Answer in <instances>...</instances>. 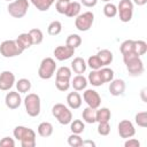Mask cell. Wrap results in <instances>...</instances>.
<instances>
[{"label": "cell", "instance_id": "7a4b0ae2", "mask_svg": "<svg viewBox=\"0 0 147 147\" xmlns=\"http://www.w3.org/2000/svg\"><path fill=\"white\" fill-rule=\"evenodd\" d=\"M14 137L20 140L22 147H34L36 146V132L22 125H18L14 129Z\"/></svg>", "mask_w": 147, "mask_h": 147}, {"label": "cell", "instance_id": "ffe728a7", "mask_svg": "<svg viewBox=\"0 0 147 147\" xmlns=\"http://www.w3.org/2000/svg\"><path fill=\"white\" fill-rule=\"evenodd\" d=\"M110 117H111V113L110 110L107 108V107H99L95 111V121L98 123H101V122H109L110 121Z\"/></svg>", "mask_w": 147, "mask_h": 147}, {"label": "cell", "instance_id": "d6986e66", "mask_svg": "<svg viewBox=\"0 0 147 147\" xmlns=\"http://www.w3.org/2000/svg\"><path fill=\"white\" fill-rule=\"evenodd\" d=\"M88 82H87V78H85L83 75H77L74 77L72 82H71V86L74 87L75 91L79 92V91H83L86 88Z\"/></svg>", "mask_w": 147, "mask_h": 147}, {"label": "cell", "instance_id": "f1b7e54d", "mask_svg": "<svg viewBox=\"0 0 147 147\" xmlns=\"http://www.w3.org/2000/svg\"><path fill=\"white\" fill-rule=\"evenodd\" d=\"M99 72H100V76H101L103 83H110L114 79V71H113V69H110L108 67L100 68Z\"/></svg>", "mask_w": 147, "mask_h": 147}, {"label": "cell", "instance_id": "ee69618b", "mask_svg": "<svg viewBox=\"0 0 147 147\" xmlns=\"http://www.w3.org/2000/svg\"><path fill=\"white\" fill-rule=\"evenodd\" d=\"M124 146L125 147H139L140 146V142L138 139H134V138H127L126 141L124 142Z\"/></svg>", "mask_w": 147, "mask_h": 147}, {"label": "cell", "instance_id": "b9f144b4", "mask_svg": "<svg viewBox=\"0 0 147 147\" xmlns=\"http://www.w3.org/2000/svg\"><path fill=\"white\" fill-rule=\"evenodd\" d=\"M70 2V1H69ZM69 2H65V1H60V0H57L56 1V3H55V9H56V11L59 13V14H65V10H67V8H68V3Z\"/></svg>", "mask_w": 147, "mask_h": 147}, {"label": "cell", "instance_id": "83f0119b", "mask_svg": "<svg viewBox=\"0 0 147 147\" xmlns=\"http://www.w3.org/2000/svg\"><path fill=\"white\" fill-rule=\"evenodd\" d=\"M29 34H30L31 38H32L33 45H39V44H41L42 40H44V33H42V31H41L40 29H37V28L31 29V30L29 31Z\"/></svg>", "mask_w": 147, "mask_h": 147}, {"label": "cell", "instance_id": "7dc6e473", "mask_svg": "<svg viewBox=\"0 0 147 147\" xmlns=\"http://www.w3.org/2000/svg\"><path fill=\"white\" fill-rule=\"evenodd\" d=\"M133 2L138 6H144V5L147 3V0H133Z\"/></svg>", "mask_w": 147, "mask_h": 147}, {"label": "cell", "instance_id": "4fadbf2b", "mask_svg": "<svg viewBox=\"0 0 147 147\" xmlns=\"http://www.w3.org/2000/svg\"><path fill=\"white\" fill-rule=\"evenodd\" d=\"M75 54V48L64 45V46H57L54 49V56L57 61H65L69 60Z\"/></svg>", "mask_w": 147, "mask_h": 147}, {"label": "cell", "instance_id": "c3c4849f", "mask_svg": "<svg viewBox=\"0 0 147 147\" xmlns=\"http://www.w3.org/2000/svg\"><path fill=\"white\" fill-rule=\"evenodd\" d=\"M145 93H146V88H142V90H141V99H142L144 102H147V99H146V96H145Z\"/></svg>", "mask_w": 147, "mask_h": 147}, {"label": "cell", "instance_id": "816d5d0a", "mask_svg": "<svg viewBox=\"0 0 147 147\" xmlns=\"http://www.w3.org/2000/svg\"><path fill=\"white\" fill-rule=\"evenodd\" d=\"M5 1H8V2H11L13 0H5Z\"/></svg>", "mask_w": 147, "mask_h": 147}, {"label": "cell", "instance_id": "8992f818", "mask_svg": "<svg viewBox=\"0 0 147 147\" xmlns=\"http://www.w3.org/2000/svg\"><path fill=\"white\" fill-rule=\"evenodd\" d=\"M56 70V63L54 59L52 57H45L40 62L39 69H38V76L41 79H49L54 76Z\"/></svg>", "mask_w": 147, "mask_h": 147}, {"label": "cell", "instance_id": "60d3db41", "mask_svg": "<svg viewBox=\"0 0 147 147\" xmlns=\"http://www.w3.org/2000/svg\"><path fill=\"white\" fill-rule=\"evenodd\" d=\"M98 133L100 136H108L110 133V125L109 122H101L98 125Z\"/></svg>", "mask_w": 147, "mask_h": 147}, {"label": "cell", "instance_id": "f6af8a7d", "mask_svg": "<svg viewBox=\"0 0 147 147\" xmlns=\"http://www.w3.org/2000/svg\"><path fill=\"white\" fill-rule=\"evenodd\" d=\"M80 3L85 7L91 8V7H94L98 3V0H80Z\"/></svg>", "mask_w": 147, "mask_h": 147}, {"label": "cell", "instance_id": "d4e9b609", "mask_svg": "<svg viewBox=\"0 0 147 147\" xmlns=\"http://www.w3.org/2000/svg\"><path fill=\"white\" fill-rule=\"evenodd\" d=\"M30 1L39 11H47L51 8V6L55 2V0H30Z\"/></svg>", "mask_w": 147, "mask_h": 147}, {"label": "cell", "instance_id": "e0dca14e", "mask_svg": "<svg viewBox=\"0 0 147 147\" xmlns=\"http://www.w3.org/2000/svg\"><path fill=\"white\" fill-rule=\"evenodd\" d=\"M15 41H16V44H17L23 51L30 48V47L33 45V42H32V38H31V36L29 34V32L18 34V37L16 38Z\"/></svg>", "mask_w": 147, "mask_h": 147}, {"label": "cell", "instance_id": "7402d4cb", "mask_svg": "<svg viewBox=\"0 0 147 147\" xmlns=\"http://www.w3.org/2000/svg\"><path fill=\"white\" fill-rule=\"evenodd\" d=\"M98 59L100 60L102 67H107L113 62V53L109 49H101L96 54Z\"/></svg>", "mask_w": 147, "mask_h": 147}, {"label": "cell", "instance_id": "5bb4252c", "mask_svg": "<svg viewBox=\"0 0 147 147\" xmlns=\"http://www.w3.org/2000/svg\"><path fill=\"white\" fill-rule=\"evenodd\" d=\"M5 103L9 109H17L22 103V98L20 95V92L10 91L5 96Z\"/></svg>", "mask_w": 147, "mask_h": 147}, {"label": "cell", "instance_id": "3957f363", "mask_svg": "<svg viewBox=\"0 0 147 147\" xmlns=\"http://www.w3.org/2000/svg\"><path fill=\"white\" fill-rule=\"evenodd\" d=\"M24 106H25V111L29 116L37 117L40 114V109H41L40 96L36 93H29L24 99Z\"/></svg>", "mask_w": 147, "mask_h": 147}, {"label": "cell", "instance_id": "7bdbcfd3", "mask_svg": "<svg viewBox=\"0 0 147 147\" xmlns=\"http://www.w3.org/2000/svg\"><path fill=\"white\" fill-rule=\"evenodd\" d=\"M0 146L1 147H14L15 146V140L10 137H3L0 140Z\"/></svg>", "mask_w": 147, "mask_h": 147}, {"label": "cell", "instance_id": "8d00e7d4", "mask_svg": "<svg viewBox=\"0 0 147 147\" xmlns=\"http://www.w3.org/2000/svg\"><path fill=\"white\" fill-rule=\"evenodd\" d=\"M134 122L138 126L140 127H146L147 126V113L146 111H140L136 114L134 116Z\"/></svg>", "mask_w": 147, "mask_h": 147}, {"label": "cell", "instance_id": "484cf974", "mask_svg": "<svg viewBox=\"0 0 147 147\" xmlns=\"http://www.w3.org/2000/svg\"><path fill=\"white\" fill-rule=\"evenodd\" d=\"M95 111H96V109L91 108V107L87 106V107L83 110V113H82V117H83L84 122H86V123H88V124L95 123V122H96V121H95Z\"/></svg>", "mask_w": 147, "mask_h": 147}, {"label": "cell", "instance_id": "74e56055", "mask_svg": "<svg viewBox=\"0 0 147 147\" xmlns=\"http://www.w3.org/2000/svg\"><path fill=\"white\" fill-rule=\"evenodd\" d=\"M82 142H83V139L77 133H72L68 137V145L71 147H80Z\"/></svg>", "mask_w": 147, "mask_h": 147}, {"label": "cell", "instance_id": "ab89813d", "mask_svg": "<svg viewBox=\"0 0 147 147\" xmlns=\"http://www.w3.org/2000/svg\"><path fill=\"white\" fill-rule=\"evenodd\" d=\"M55 77L57 78H68L70 79L71 78V69L68 68V67H61L56 70L55 72Z\"/></svg>", "mask_w": 147, "mask_h": 147}, {"label": "cell", "instance_id": "6da1fadb", "mask_svg": "<svg viewBox=\"0 0 147 147\" xmlns=\"http://www.w3.org/2000/svg\"><path fill=\"white\" fill-rule=\"evenodd\" d=\"M123 61L124 64L126 67V70L129 71V74L133 77L140 76L144 74V62L140 59V56H138L134 52L133 53H129V54H124L123 55Z\"/></svg>", "mask_w": 147, "mask_h": 147}, {"label": "cell", "instance_id": "681fc988", "mask_svg": "<svg viewBox=\"0 0 147 147\" xmlns=\"http://www.w3.org/2000/svg\"><path fill=\"white\" fill-rule=\"evenodd\" d=\"M101 1H103V2H106V3H107V2H110V0H101Z\"/></svg>", "mask_w": 147, "mask_h": 147}, {"label": "cell", "instance_id": "9a60e30c", "mask_svg": "<svg viewBox=\"0 0 147 147\" xmlns=\"http://www.w3.org/2000/svg\"><path fill=\"white\" fill-rule=\"evenodd\" d=\"M125 91V82L123 79H113L109 84V92L114 96H119Z\"/></svg>", "mask_w": 147, "mask_h": 147}, {"label": "cell", "instance_id": "f546056e", "mask_svg": "<svg viewBox=\"0 0 147 147\" xmlns=\"http://www.w3.org/2000/svg\"><path fill=\"white\" fill-rule=\"evenodd\" d=\"M62 31V24L60 21H53L49 23L48 28H47V33L49 36H57L60 34Z\"/></svg>", "mask_w": 147, "mask_h": 147}, {"label": "cell", "instance_id": "1f68e13d", "mask_svg": "<svg viewBox=\"0 0 147 147\" xmlns=\"http://www.w3.org/2000/svg\"><path fill=\"white\" fill-rule=\"evenodd\" d=\"M55 86L59 91L64 92V91L69 90V87L71 86V82L68 78H57V77H55Z\"/></svg>", "mask_w": 147, "mask_h": 147}, {"label": "cell", "instance_id": "52a82bcc", "mask_svg": "<svg viewBox=\"0 0 147 147\" xmlns=\"http://www.w3.org/2000/svg\"><path fill=\"white\" fill-rule=\"evenodd\" d=\"M94 22V14L92 11H85L83 14H79L75 18V26L78 31L85 32L88 31Z\"/></svg>", "mask_w": 147, "mask_h": 147}, {"label": "cell", "instance_id": "4316f807", "mask_svg": "<svg viewBox=\"0 0 147 147\" xmlns=\"http://www.w3.org/2000/svg\"><path fill=\"white\" fill-rule=\"evenodd\" d=\"M16 88L20 93H26L31 90V82L28 78H21L16 82Z\"/></svg>", "mask_w": 147, "mask_h": 147}, {"label": "cell", "instance_id": "30bf717a", "mask_svg": "<svg viewBox=\"0 0 147 147\" xmlns=\"http://www.w3.org/2000/svg\"><path fill=\"white\" fill-rule=\"evenodd\" d=\"M83 99H84V101L86 102V105L88 107L94 108V109H98L100 107V105H101V96H100V94L96 91L92 90V88L85 90V92L83 93Z\"/></svg>", "mask_w": 147, "mask_h": 147}, {"label": "cell", "instance_id": "836d02e7", "mask_svg": "<svg viewBox=\"0 0 147 147\" xmlns=\"http://www.w3.org/2000/svg\"><path fill=\"white\" fill-rule=\"evenodd\" d=\"M119 51L122 53V55L124 54H129V53H133L134 52V40H125L119 46Z\"/></svg>", "mask_w": 147, "mask_h": 147}, {"label": "cell", "instance_id": "7c38bea8", "mask_svg": "<svg viewBox=\"0 0 147 147\" xmlns=\"http://www.w3.org/2000/svg\"><path fill=\"white\" fill-rule=\"evenodd\" d=\"M15 84V75L11 71H2L0 74V90L9 91Z\"/></svg>", "mask_w": 147, "mask_h": 147}, {"label": "cell", "instance_id": "d590c367", "mask_svg": "<svg viewBox=\"0 0 147 147\" xmlns=\"http://www.w3.org/2000/svg\"><path fill=\"white\" fill-rule=\"evenodd\" d=\"M147 52V44L144 40H134V53L138 56L146 54Z\"/></svg>", "mask_w": 147, "mask_h": 147}, {"label": "cell", "instance_id": "8fae6325", "mask_svg": "<svg viewBox=\"0 0 147 147\" xmlns=\"http://www.w3.org/2000/svg\"><path fill=\"white\" fill-rule=\"evenodd\" d=\"M118 134L121 138H124V139H127V138H131L136 134V129H134V125L132 124L131 121L129 119H123L118 123Z\"/></svg>", "mask_w": 147, "mask_h": 147}, {"label": "cell", "instance_id": "f35d334b", "mask_svg": "<svg viewBox=\"0 0 147 147\" xmlns=\"http://www.w3.org/2000/svg\"><path fill=\"white\" fill-rule=\"evenodd\" d=\"M92 70H99L100 68H102V64H101V62H100V60L98 59V56L96 55H92V56H90L88 57V60H87V63H86Z\"/></svg>", "mask_w": 147, "mask_h": 147}, {"label": "cell", "instance_id": "d6a6232c", "mask_svg": "<svg viewBox=\"0 0 147 147\" xmlns=\"http://www.w3.org/2000/svg\"><path fill=\"white\" fill-rule=\"evenodd\" d=\"M70 130H71L72 133L80 134L85 130V124L80 119H74V121L70 122Z\"/></svg>", "mask_w": 147, "mask_h": 147}, {"label": "cell", "instance_id": "ba28073f", "mask_svg": "<svg viewBox=\"0 0 147 147\" xmlns=\"http://www.w3.org/2000/svg\"><path fill=\"white\" fill-rule=\"evenodd\" d=\"M0 53L3 57H15L23 53V49L15 40H5L0 44Z\"/></svg>", "mask_w": 147, "mask_h": 147}, {"label": "cell", "instance_id": "bcb514c9", "mask_svg": "<svg viewBox=\"0 0 147 147\" xmlns=\"http://www.w3.org/2000/svg\"><path fill=\"white\" fill-rule=\"evenodd\" d=\"M82 146H91V147H94L95 146V142L92 141V140H83Z\"/></svg>", "mask_w": 147, "mask_h": 147}, {"label": "cell", "instance_id": "cb8c5ba5", "mask_svg": "<svg viewBox=\"0 0 147 147\" xmlns=\"http://www.w3.org/2000/svg\"><path fill=\"white\" fill-rule=\"evenodd\" d=\"M87 82H88L91 85L95 86V87L101 86V85H103V84H105V83H103V80H102V78H101V76H100L99 70H92V71L88 74Z\"/></svg>", "mask_w": 147, "mask_h": 147}, {"label": "cell", "instance_id": "9c48e42d", "mask_svg": "<svg viewBox=\"0 0 147 147\" xmlns=\"http://www.w3.org/2000/svg\"><path fill=\"white\" fill-rule=\"evenodd\" d=\"M117 13L122 22H130L133 16V2L131 0H121L117 7Z\"/></svg>", "mask_w": 147, "mask_h": 147}, {"label": "cell", "instance_id": "ac0fdd59", "mask_svg": "<svg viewBox=\"0 0 147 147\" xmlns=\"http://www.w3.org/2000/svg\"><path fill=\"white\" fill-rule=\"evenodd\" d=\"M86 68H87V64L83 57H79V56L75 57L74 61L71 62V69L77 75H83L86 71Z\"/></svg>", "mask_w": 147, "mask_h": 147}, {"label": "cell", "instance_id": "277c9868", "mask_svg": "<svg viewBox=\"0 0 147 147\" xmlns=\"http://www.w3.org/2000/svg\"><path fill=\"white\" fill-rule=\"evenodd\" d=\"M52 114L57 119V122L62 125L70 124V122L72 121L71 110L67 106H64L63 103H55L52 108Z\"/></svg>", "mask_w": 147, "mask_h": 147}, {"label": "cell", "instance_id": "5b68a950", "mask_svg": "<svg viewBox=\"0 0 147 147\" xmlns=\"http://www.w3.org/2000/svg\"><path fill=\"white\" fill-rule=\"evenodd\" d=\"M29 9V1L28 0H13L9 2L7 10L10 16L14 18H22L26 15Z\"/></svg>", "mask_w": 147, "mask_h": 147}, {"label": "cell", "instance_id": "f907efd6", "mask_svg": "<svg viewBox=\"0 0 147 147\" xmlns=\"http://www.w3.org/2000/svg\"><path fill=\"white\" fill-rule=\"evenodd\" d=\"M60 1H65V2H69L70 0H60Z\"/></svg>", "mask_w": 147, "mask_h": 147}, {"label": "cell", "instance_id": "e575fe53", "mask_svg": "<svg viewBox=\"0 0 147 147\" xmlns=\"http://www.w3.org/2000/svg\"><path fill=\"white\" fill-rule=\"evenodd\" d=\"M103 14L106 17H115L117 15V7L111 3V2H107L105 6H103Z\"/></svg>", "mask_w": 147, "mask_h": 147}, {"label": "cell", "instance_id": "603a6c76", "mask_svg": "<svg viewBox=\"0 0 147 147\" xmlns=\"http://www.w3.org/2000/svg\"><path fill=\"white\" fill-rule=\"evenodd\" d=\"M38 134L42 138H47L49 136H52L53 133V125L49 123V122H41L39 125H38Z\"/></svg>", "mask_w": 147, "mask_h": 147}, {"label": "cell", "instance_id": "4dcf8cb0", "mask_svg": "<svg viewBox=\"0 0 147 147\" xmlns=\"http://www.w3.org/2000/svg\"><path fill=\"white\" fill-rule=\"evenodd\" d=\"M65 45H68V46H70V47L76 49L77 47H79L82 45V38L76 33H71V34H69L67 37Z\"/></svg>", "mask_w": 147, "mask_h": 147}, {"label": "cell", "instance_id": "2e32d148", "mask_svg": "<svg viewBox=\"0 0 147 147\" xmlns=\"http://www.w3.org/2000/svg\"><path fill=\"white\" fill-rule=\"evenodd\" d=\"M82 96L80 94L76 91V92H70L67 96V103L69 106V108L71 109H78L82 106Z\"/></svg>", "mask_w": 147, "mask_h": 147}, {"label": "cell", "instance_id": "44dd1931", "mask_svg": "<svg viewBox=\"0 0 147 147\" xmlns=\"http://www.w3.org/2000/svg\"><path fill=\"white\" fill-rule=\"evenodd\" d=\"M80 9H82V5L77 1H70L68 3V8L65 10V16L68 17H76L80 14Z\"/></svg>", "mask_w": 147, "mask_h": 147}]
</instances>
